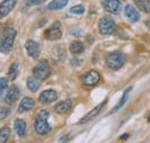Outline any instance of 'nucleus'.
Listing matches in <instances>:
<instances>
[{
	"mask_svg": "<svg viewBox=\"0 0 150 143\" xmlns=\"http://www.w3.org/2000/svg\"><path fill=\"white\" fill-rule=\"evenodd\" d=\"M100 80V75L99 73L95 69L84 73L82 76H81V82L84 84V86H88V87H93L96 86Z\"/></svg>",
	"mask_w": 150,
	"mask_h": 143,
	"instance_id": "7",
	"label": "nucleus"
},
{
	"mask_svg": "<svg viewBox=\"0 0 150 143\" xmlns=\"http://www.w3.org/2000/svg\"><path fill=\"white\" fill-rule=\"evenodd\" d=\"M139 9L144 13H150V0H134Z\"/></svg>",
	"mask_w": 150,
	"mask_h": 143,
	"instance_id": "21",
	"label": "nucleus"
},
{
	"mask_svg": "<svg viewBox=\"0 0 150 143\" xmlns=\"http://www.w3.org/2000/svg\"><path fill=\"white\" fill-rule=\"evenodd\" d=\"M127 137H128V134H124V135L121 136V139H122V140H124V139H127Z\"/></svg>",
	"mask_w": 150,
	"mask_h": 143,
	"instance_id": "32",
	"label": "nucleus"
},
{
	"mask_svg": "<svg viewBox=\"0 0 150 143\" xmlns=\"http://www.w3.org/2000/svg\"><path fill=\"white\" fill-rule=\"evenodd\" d=\"M125 16L128 18L131 22H137L140 20V14L139 12L132 6V5H127L125 7Z\"/></svg>",
	"mask_w": 150,
	"mask_h": 143,
	"instance_id": "15",
	"label": "nucleus"
},
{
	"mask_svg": "<svg viewBox=\"0 0 150 143\" xmlns=\"http://www.w3.org/2000/svg\"><path fill=\"white\" fill-rule=\"evenodd\" d=\"M105 104H106V101L102 102L100 104H98L96 107H94V108H93V110H91L89 113H87V114H86V115H84V117H83V118L80 120V124H86V122L90 121L91 119H94L95 117H96V115H97V114H98V113L102 111V108H103V106H104Z\"/></svg>",
	"mask_w": 150,
	"mask_h": 143,
	"instance_id": "13",
	"label": "nucleus"
},
{
	"mask_svg": "<svg viewBox=\"0 0 150 143\" xmlns=\"http://www.w3.org/2000/svg\"><path fill=\"white\" fill-rule=\"evenodd\" d=\"M20 98V89L16 86H12L7 93H6V97H5V103L7 105H13L18 99Z\"/></svg>",
	"mask_w": 150,
	"mask_h": 143,
	"instance_id": "11",
	"label": "nucleus"
},
{
	"mask_svg": "<svg viewBox=\"0 0 150 143\" xmlns=\"http://www.w3.org/2000/svg\"><path fill=\"white\" fill-rule=\"evenodd\" d=\"M14 129H15V132L19 136H21V137L25 136V134H27V122L23 119H16L14 121Z\"/></svg>",
	"mask_w": 150,
	"mask_h": 143,
	"instance_id": "16",
	"label": "nucleus"
},
{
	"mask_svg": "<svg viewBox=\"0 0 150 143\" xmlns=\"http://www.w3.org/2000/svg\"><path fill=\"white\" fill-rule=\"evenodd\" d=\"M68 140V135H66L65 137H62V139H60L59 140V142H65V141H67Z\"/></svg>",
	"mask_w": 150,
	"mask_h": 143,
	"instance_id": "30",
	"label": "nucleus"
},
{
	"mask_svg": "<svg viewBox=\"0 0 150 143\" xmlns=\"http://www.w3.org/2000/svg\"><path fill=\"white\" fill-rule=\"evenodd\" d=\"M71 106H72V102L69 99L61 101V102H59L54 106V111H56L57 113H59V114H64V113H66L71 108Z\"/></svg>",
	"mask_w": 150,
	"mask_h": 143,
	"instance_id": "17",
	"label": "nucleus"
},
{
	"mask_svg": "<svg viewBox=\"0 0 150 143\" xmlns=\"http://www.w3.org/2000/svg\"><path fill=\"white\" fill-rule=\"evenodd\" d=\"M132 88H128V89L126 90L125 92H124V95H122V97H121V99L119 101V103L115 105V107L112 110V113H114V112H117V111H119L121 107L125 105V103H126V101H127V98H128V93L131 92Z\"/></svg>",
	"mask_w": 150,
	"mask_h": 143,
	"instance_id": "22",
	"label": "nucleus"
},
{
	"mask_svg": "<svg viewBox=\"0 0 150 143\" xmlns=\"http://www.w3.org/2000/svg\"><path fill=\"white\" fill-rule=\"evenodd\" d=\"M98 30L102 35H112L115 30V22L111 16H104L98 22Z\"/></svg>",
	"mask_w": 150,
	"mask_h": 143,
	"instance_id": "5",
	"label": "nucleus"
},
{
	"mask_svg": "<svg viewBox=\"0 0 150 143\" xmlns=\"http://www.w3.org/2000/svg\"><path fill=\"white\" fill-rule=\"evenodd\" d=\"M18 75H19V66H18V64L11 65V67L8 69V77L11 80H15L18 77Z\"/></svg>",
	"mask_w": 150,
	"mask_h": 143,
	"instance_id": "24",
	"label": "nucleus"
},
{
	"mask_svg": "<svg viewBox=\"0 0 150 143\" xmlns=\"http://www.w3.org/2000/svg\"><path fill=\"white\" fill-rule=\"evenodd\" d=\"M33 74L35 77L39 79L40 81L46 80L51 75V67L47 62V60H40L37 65L34 67Z\"/></svg>",
	"mask_w": 150,
	"mask_h": 143,
	"instance_id": "4",
	"label": "nucleus"
},
{
	"mask_svg": "<svg viewBox=\"0 0 150 143\" xmlns=\"http://www.w3.org/2000/svg\"><path fill=\"white\" fill-rule=\"evenodd\" d=\"M25 50H27L28 54L33 59H37L39 53H40L39 44H38L36 40H33V39H28L27 40V43H25Z\"/></svg>",
	"mask_w": 150,
	"mask_h": 143,
	"instance_id": "10",
	"label": "nucleus"
},
{
	"mask_svg": "<svg viewBox=\"0 0 150 143\" xmlns=\"http://www.w3.org/2000/svg\"><path fill=\"white\" fill-rule=\"evenodd\" d=\"M11 113L9 107H0V120L6 119Z\"/></svg>",
	"mask_w": 150,
	"mask_h": 143,
	"instance_id": "27",
	"label": "nucleus"
},
{
	"mask_svg": "<svg viewBox=\"0 0 150 143\" xmlns=\"http://www.w3.org/2000/svg\"><path fill=\"white\" fill-rule=\"evenodd\" d=\"M58 99V95L54 90H45L39 95V102L42 104H51Z\"/></svg>",
	"mask_w": 150,
	"mask_h": 143,
	"instance_id": "12",
	"label": "nucleus"
},
{
	"mask_svg": "<svg viewBox=\"0 0 150 143\" xmlns=\"http://www.w3.org/2000/svg\"><path fill=\"white\" fill-rule=\"evenodd\" d=\"M146 25H147V28L150 30V18H148V20L146 21Z\"/></svg>",
	"mask_w": 150,
	"mask_h": 143,
	"instance_id": "31",
	"label": "nucleus"
},
{
	"mask_svg": "<svg viewBox=\"0 0 150 143\" xmlns=\"http://www.w3.org/2000/svg\"><path fill=\"white\" fill-rule=\"evenodd\" d=\"M148 121H149V122H150V115H149V117H148Z\"/></svg>",
	"mask_w": 150,
	"mask_h": 143,
	"instance_id": "33",
	"label": "nucleus"
},
{
	"mask_svg": "<svg viewBox=\"0 0 150 143\" xmlns=\"http://www.w3.org/2000/svg\"><path fill=\"white\" fill-rule=\"evenodd\" d=\"M8 87V80L6 77H0V99L5 92V90Z\"/></svg>",
	"mask_w": 150,
	"mask_h": 143,
	"instance_id": "26",
	"label": "nucleus"
},
{
	"mask_svg": "<svg viewBox=\"0 0 150 143\" xmlns=\"http://www.w3.org/2000/svg\"><path fill=\"white\" fill-rule=\"evenodd\" d=\"M34 106H35V102H34V99L30 98V97H24V98L21 101V103H20L18 111H19L20 113L28 112V111H31Z\"/></svg>",
	"mask_w": 150,
	"mask_h": 143,
	"instance_id": "14",
	"label": "nucleus"
},
{
	"mask_svg": "<svg viewBox=\"0 0 150 143\" xmlns=\"http://www.w3.org/2000/svg\"><path fill=\"white\" fill-rule=\"evenodd\" d=\"M16 38V30L14 28L7 27L0 33V52L8 54L14 45V40Z\"/></svg>",
	"mask_w": 150,
	"mask_h": 143,
	"instance_id": "1",
	"label": "nucleus"
},
{
	"mask_svg": "<svg viewBox=\"0 0 150 143\" xmlns=\"http://www.w3.org/2000/svg\"><path fill=\"white\" fill-rule=\"evenodd\" d=\"M50 113L46 110H40L35 117L34 128L38 135H46L51 132V126L49 124Z\"/></svg>",
	"mask_w": 150,
	"mask_h": 143,
	"instance_id": "2",
	"label": "nucleus"
},
{
	"mask_svg": "<svg viewBox=\"0 0 150 143\" xmlns=\"http://www.w3.org/2000/svg\"><path fill=\"white\" fill-rule=\"evenodd\" d=\"M69 12H71L72 14L82 15V14L84 13V6H82V5H76V6H73V7L69 9Z\"/></svg>",
	"mask_w": 150,
	"mask_h": 143,
	"instance_id": "25",
	"label": "nucleus"
},
{
	"mask_svg": "<svg viewBox=\"0 0 150 143\" xmlns=\"http://www.w3.org/2000/svg\"><path fill=\"white\" fill-rule=\"evenodd\" d=\"M67 4H68V0H52L49 4L47 8L50 11H59V9H62L65 6H67Z\"/></svg>",
	"mask_w": 150,
	"mask_h": 143,
	"instance_id": "19",
	"label": "nucleus"
},
{
	"mask_svg": "<svg viewBox=\"0 0 150 143\" xmlns=\"http://www.w3.org/2000/svg\"><path fill=\"white\" fill-rule=\"evenodd\" d=\"M46 0H27V6H35V5H39L43 4Z\"/></svg>",
	"mask_w": 150,
	"mask_h": 143,
	"instance_id": "28",
	"label": "nucleus"
},
{
	"mask_svg": "<svg viewBox=\"0 0 150 143\" xmlns=\"http://www.w3.org/2000/svg\"><path fill=\"white\" fill-rule=\"evenodd\" d=\"M69 51L73 54H81L84 52V45L80 40H74L69 45Z\"/></svg>",
	"mask_w": 150,
	"mask_h": 143,
	"instance_id": "18",
	"label": "nucleus"
},
{
	"mask_svg": "<svg viewBox=\"0 0 150 143\" xmlns=\"http://www.w3.org/2000/svg\"><path fill=\"white\" fill-rule=\"evenodd\" d=\"M11 133H12L11 128H8V127H4V128H1V129H0V143L6 142V141L9 139Z\"/></svg>",
	"mask_w": 150,
	"mask_h": 143,
	"instance_id": "23",
	"label": "nucleus"
},
{
	"mask_svg": "<svg viewBox=\"0 0 150 143\" xmlns=\"http://www.w3.org/2000/svg\"><path fill=\"white\" fill-rule=\"evenodd\" d=\"M71 34H72L73 36H81V30H79V31L72 30V31H71Z\"/></svg>",
	"mask_w": 150,
	"mask_h": 143,
	"instance_id": "29",
	"label": "nucleus"
},
{
	"mask_svg": "<svg viewBox=\"0 0 150 143\" xmlns=\"http://www.w3.org/2000/svg\"><path fill=\"white\" fill-rule=\"evenodd\" d=\"M18 0H4L0 4V18L7 16L16 6Z\"/></svg>",
	"mask_w": 150,
	"mask_h": 143,
	"instance_id": "9",
	"label": "nucleus"
},
{
	"mask_svg": "<svg viewBox=\"0 0 150 143\" xmlns=\"http://www.w3.org/2000/svg\"><path fill=\"white\" fill-rule=\"evenodd\" d=\"M45 38L49 40H58L62 37V27L59 21H56L46 31H45Z\"/></svg>",
	"mask_w": 150,
	"mask_h": 143,
	"instance_id": "6",
	"label": "nucleus"
},
{
	"mask_svg": "<svg viewBox=\"0 0 150 143\" xmlns=\"http://www.w3.org/2000/svg\"><path fill=\"white\" fill-rule=\"evenodd\" d=\"M105 62H106V66L109 68H111L113 71H117V69H120L125 65L126 57L120 51H113L110 54H108Z\"/></svg>",
	"mask_w": 150,
	"mask_h": 143,
	"instance_id": "3",
	"label": "nucleus"
},
{
	"mask_svg": "<svg viewBox=\"0 0 150 143\" xmlns=\"http://www.w3.org/2000/svg\"><path fill=\"white\" fill-rule=\"evenodd\" d=\"M27 87H28V89L30 90V91H33V92L37 91V90L39 89V87H40V80L37 79V77H35V76L28 77Z\"/></svg>",
	"mask_w": 150,
	"mask_h": 143,
	"instance_id": "20",
	"label": "nucleus"
},
{
	"mask_svg": "<svg viewBox=\"0 0 150 143\" xmlns=\"http://www.w3.org/2000/svg\"><path fill=\"white\" fill-rule=\"evenodd\" d=\"M103 8L111 14H119L122 9V5L119 0H104Z\"/></svg>",
	"mask_w": 150,
	"mask_h": 143,
	"instance_id": "8",
	"label": "nucleus"
}]
</instances>
